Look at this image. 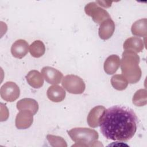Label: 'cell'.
Masks as SVG:
<instances>
[{
	"label": "cell",
	"mask_w": 147,
	"mask_h": 147,
	"mask_svg": "<svg viewBox=\"0 0 147 147\" xmlns=\"http://www.w3.org/2000/svg\"><path fill=\"white\" fill-rule=\"evenodd\" d=\"M138 123V117L131 108L115 105L106 109L99 126L107 139L128 141L134 136Z\"/></svg>",
	"instance_id": "6da1fadb"
},
{
	"label": "cell",
	"mask_w": 147,
	"mask_h": 147,
	"mask_svg": "<svg viewBox=\"0 0 147 147\" xmlns=\"http://www.w3.org/2000/svg\"><path fill=\"white\" fill-rule=\"evenodd\" d=\"M140 60L139 56L133 51L125 50L122 53L121 71L129 83H136L141 79L142 72L138 65Z\"/></svg>",
	"instance_id": "7a4b0ae2"
},
{
	"label": "cell",
	"mask_w": 147,
	"mask_h": 147,
	"mask_svg": "<svg viewBox=\"0 0 147 147\" xmlns=\"http://www.w3.org/2000/svg\"><path fill=\"white\" fill-rule=\"evenodd\" d=\"M67 133L72 140L77 144L74 146H94L93 144L99 138L96 130L87 127H75L67 131Z\"/></svg>",
	"instance_id": "3957f363"
},
{
	"label": "cell",
	"mask_w": 147,
	"mask_h": 147,
	"mask_svg": "<svg viewBox=\"0 0 147 147\" xmlns=\"http://www.w3.org/2000/svg\"><path fill=\"white\" fill-rule=\"evenodd\" d=\"M62 86L68 92L73 94H81L86 88L83 80L75 75H67L63 78Z\"/></svg>",
	"instance_id": "277c9868"
},
{
	"label": "cell",
	"mask_w": 147,
	"mask_h": 147,
	"mask_svg": "<svg viewBox=\"0 0 147 147\" xmlns=\"http://www.w3.org/2000/svg\"><path fill=\"white\" fill-rule=\"evenodd\" d=\"M84 11L87 15L92 17V20L100 24L107 19L111 18L109 13L105 9L98 6L96 2H90L84 7Z\"/></svg>",
	"instance_id": "5b68a950"
},
{
	"label": "cell",
	"mask_w": 147,
	"mask_h": 147,
	"mask_svg": "<svg viewBox=\"0 0 147 147\" xmlns=\"http://www.w3.org/2000/svg\"><path fill=\"white\" fill-rule=\"evenodd\" d=\"M0 94L3 100L12 102L18 98L20 94V90L14 82H7L1 87Z\"/></svg>",
	"instance_id": "8992f818"
},
{
	"label": "cell",
	"mask_w": 147,
	"mask_h": 147,
	"mask_svg": "<svg viewBox=\"0 0 147 147\" xmlns=\"http://www.w3.org/2000/svg\"><path fill=\"white\" fill-rule=\"evenodd\" d=\"M44 78L49 84L56 85L59 84L63 78V74L59 70L52 67L46 66L41 71Z\"/></svg>",
	"instance_id": "52a82bcc"
},
{
	"label": "cell",
	"mask_w": 147,
	"mask_h": 147,
	"mask_svg": "<svg viewBox=\"0 0 147 147\" xmlns=\"http://www.w3.org/2000/svg\"><path fill=\"white\" fill-rule=\"evenodd\" d=\"M105 111L106 108L103 106L99 105L93 107L89 112L87 118L88 125L91 127L99 126Z\"/></svg>",
	"instance_id": "ba28073f"
},
{
	"label": "cell",
	"mask_w": 147,
	"mask_h": 147,
	"mask_svg": "<svg viewBox=\"0 0 147 147\" xmlns=\"http://www.w3.org/2000/svg\"><path fill=\"white\" fill-rule=\"evenodd\" d=\"M33 114L28 110H21L16 118V126L18 129H25L29 127L33 121Z\"/></svg>",
	"instance_id": "9c48e42d"
},
{
	"label": "cell",
	"mask_w": 147,
	"mask_h": 147,
	"mask_svg": "<svg viewBox=\"0 0 147 147\" xmlns=\"http://www.w3.org/2000/svg\"><path fill=\"white\" fill-rule=\"evenodd\" d=\"M29 51V46L28 42L23 39L16 40L11 47V53L16 58L22 59Z\"/></svg>",
	"instance_id": "30bf717a"
},
{
	"label": "cell",
	"mask_w": 147,
	"mask_h": 147,
	"mask_svg": "<svg viewBox=\"0 0 147 147\" xmlns=\"http://www.w3.org/2000/svg\"><path fill=\"white\" fill-rule=\"evenodd\" d=\"M115 30V23L111 19H107L100 24L98 34L99 37L104 40L110 38Z\"/></svg>",
	"instance_id": "8fae6325"
},
{
	"label": "cell",
	"mask_w": 147,
	"mask_h": 147,
	"mask_svg": "<svg viewBox=\"0 0 147 147\" xmlns=\"http://www.w3.org/2000/svg\"><path fill=\"white\" fill-rule=\"evenodd\" d=\"M47 96L50 100L53 102H60L65 97V91L60 86L53 85L47 90Z\"/></svg>",
	"instance_id": "7c38bea8"
},
{
	"label": "cell",
	"mask_w": 147,
	"mask_h": 147,
	"mask_svg": "<svg viewBox=\"0 0 147 147\" xmlns=\"http://www.w3.org/2000/svg\"><path fill=\"white\" fill-rule=\"evenodd\" d=\"M121 65V59L117 55L109 56L105 61L104 70L108 75L114 74L118 70Z\"/></svg>",
	"instance_id": "4fadbf2b"
},
{
	"label": "cell",
	"mask_w": 147,
	"mask_h": 147,
	"mask_svg": "<svg viewBox=\"0 0 147 147\" xmlns=\"http://www.w3.org/2000/svg\"><path fill=\"white\" fill-rule=\"evenodd\" d=\"M144 41L138 37H131L125 40L123 43V49L131 50L136 53L141 52L144 48Z\"/></svg>",
	"instance_id": "5bb4252c"
},
{
	"label": "cell",
	"mask_w": 147,
	"mask_h": 147,
	"mask_svg": "<svg viewBox=\"0 0 147 147\" xmlns=\"http://www.w3.org/2000/svg\"><path fill=\"white\" fill-rule=\"evenodd\" d=\"M17 108L18 110H28L33 115L36 114L38 110L37 102L32 98H24L17 103Z\"/></svg>",
	"instance_id": "9a60e30c"
},
{
	"label": "cell",
	"mask_w": 147,
	"mask_h": 147,
	"mask_svg": "<svg viewBox=\"0 0 147 147\" xmlns=\"http://www.w3.org/2000/svg\"><path fill=\"white\" fill-rule=\"evenodd\" d=\"M26 79L28 83L34 88H39L44 84L43 76L37 70L29 71L26 76Z\"/></svg>",
	"instance_id": "2e32d148"
},
{
	"label": "cell",
	"mask_w": 147,
	"mask_h": 147,
	"mask_svg": "<svg viewBox=\"0 0 147 147\" xmlns=\"http://www.w3.org/2000/svg\"><path fill=\"white\" fill-rule=\"evenodd\" d=\"M146 23V18H142L135 21L131 28L132 34L138 37H146L147 35Z\"/></svg>",
	"instance_id": "e0dca14e"
},
{
	"label": "cell",
	"mask_w": 147,
	"mask_h": 147,
	"mask_svg": "<svg viewBox=\"0 0 147 147\" xmlns=\"http://www.w3.org/2000/svg\"><path fill=\"white\" fill-rule=\"evenodd\" d=\"M29 52L30 55L36 58L42 56L45 52V47L42 41L36 40L29 46Z\"/></svg>",
	"instance_id": "ac0fdd59"
},
{
	"label": "cell",
	"mask_w": 147,
	"mask_h": 147,
	"mask_svg": "<svg viewBox=\"0 0 147 147\" xmlns=\"http://www.w3.org/2000/svg\"><path fill=\"white\" fill-rule=\"evenodd\" d=\"M111 84L114 88L118 91H122L126 88L128 82L123 75H115L111 78Z\"/></svg>",
	"instance_id": "d6986e66"
},
{
	"label": "cell",
	"mask_w": 147,
	"mask_h": 147,
	"mask_svg": "<svg viewBox=\"0 0 147 147\" xmlns=\"http://www.w3.org/2000/svg\"><path fill=\"white\" fill-rule=\"evenodd\" d=\"M147 94L145 89L137 90L133 95V103L136 106H143L147 103Z\"/></svg>",
	"instance_id": "ffe728a7"
}]
</instances>
